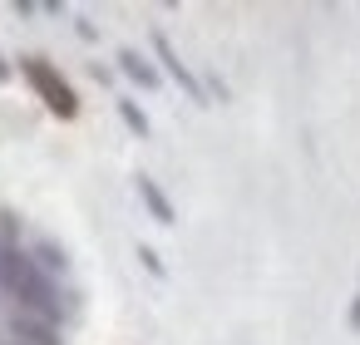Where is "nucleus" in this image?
Wrapping results in <instances>:
<instances>
[{
  "instance_id": "1",
  "label": "nucleus",
  "mask_w": 360,
  "mask_h": 345,
  "mask_svg": "<svg viewBox=\"0 0 360 345\" xmlns=\"http://www.w3.org/2000/svg\"><path fill=\"white\" fill-rule=\"evenodd\" d=\"M20 74L30 79V89L45 99V109H50L55 119H65V124H70V119H79V94H75V84H70L50 60L25 55V60H20Z\"/></svg>"
},
{
  "instance_id": "2",
  "label": "nucleus",
  "mask_w": 360,
  "mask_h": 345,
  "mask_svg": "<svg viewBox=\"0 0 360 345\" xmlns=\"http://www.w3.org/2000/svg\"><path fill=\"white\" fill-rule=\"evenodd\" d=\"M153 55H158V60H163V70H168V74H173V79L183 84V94H188V99L207 104V94H202V79H198V74H193V70H188V65L178 60V50H173V40H168L163 30H153Z\"/></svg>"
},
{
  "instance_id": "3",
  "label": "nucleus",
  "mask_w": 360,
  "mask_h": 345,
  "mask_svg": "<svg viewBox=\"0 0 360 345\" xmlns=\"http://www.w3.org/2000/svg\"><path fill=\"white\" fill-rule=\"evenodd\" d=\"M134 188H139V197H143V207L153 212V222H163V227H168V222H178V212H173V202H168V193H163V188H158V183L148 178V173H139V178H134Z\"/></svg>"
},
{
  "instance_id": "4",
  "label": "nucleus",
  "mask_w": 360,
  "mask_h": 345,
  "mask_svg": "<svg viewBox=\"0 0 360 345\" xmlns=\"http://www.w3.org/2000/svg\"><path fill=\"white\" fill-rule=\"evenodd\" d=\"M119 70H124L139 89H158V84H163V74L153 70V60H143L139 50H119Z\"/></svg>"
},
{
  "instance_id": "5",
  "label": "nucleus",
  "mask_w": 360,
  "mask_h": 345,
  "mask_svg": "<svg viewBox=\"0 0 360 345\" xmlns=\"http://www.w3.org/2000/svg\"><path fill=\"white\" fill-rule=\"evenodd\" d=\"M30 261H35L45 276H65V271H70L65 247H60V242H50V237H40V242H35V256H30Z\"/></svg>"
},
{
  "instance_id": "6",
  "label": "nucleus",
  "mask_w": 360,
  "mask_h": 345,
  "mask_svg": "<svg viewBox=\"0 0 360 345\" xmlns=\"http://www.w3.org/2000/svg\"><path fill=\"white\" fill-rule=\"evenodd\" d=\"M119 119H124V124H129V129H134L139 138H148V134H153V124H148V114H143V109H139L134 99H119Z\"/></svg>"
},
{
  "instance_id": "7",
  "label": "nucleus",
  "mask_w": 360,
  "mask_h": 345,
  "mask_svg": "<svg viewBox=\"0 0 360 345\" xmlns=\"http://www.w3.org/2000/svg\"><path fill=\"white\" fill-rule=\"evenodd\" d=\"M139 261H143L153 276H163V261H158V252H153V247H139Z\"/></svg>"
},
{
  "instance_id": "8",
  "label": "nucleus",
  "mask_w": 360,
  "mask_h": 345,
  "mask_svg": "<svg viewBox=\"0 0 360 345\" xmlns=\"http://www.w3.org/2000/svg\"><path fill=\"white\" fill-rule=\"evenodd\" d=\"M345 320H350V330H360V296L350 301V315H345Z\"/></svg>"
},
{
  "instance_id": "9",
  "label": "nucleus",
  "mask_w": 360,
  "mask_h": 345,
  "mask_svg": "<svg viewBox=\"0 0 360 345\" xmlns=\"http://www.w3.org/2000/svg\"><path fill=\"white\" fill-rule=\"evenodd\" d=\"M6 79H11V60H6V55H0V84H6Z\"/></svg>"
}]
</instances>
